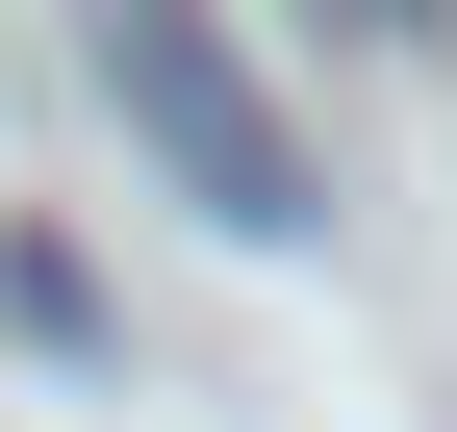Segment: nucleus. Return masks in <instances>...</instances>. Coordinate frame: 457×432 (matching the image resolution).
Instances as JSON below:
<instances>
[{
    "instance_id": "obj_1",
    "label": "nucleus",
    "mask_w": 457,
    "mask_h": 432,
    "mask_svg": "<svg viewBox=\"0 0 457 432\" xmlns=\"http://www.w3.org/2000/svg\"><path fill=\"white\" fill-rule=\"evenodd\" d=\"M102 102L153 128V179H179L204 229H254V254L305 229V153H279V102H254V77H228L204 0H102Z\"/></svg>"
},
{
    "instance_id": "obj_2",
    "label": "nucleus",
    "mask_w": 457,
    "mask_h": 432,
    "mask_svg": "<svg viewBox=\"0 0 457 432\" xmlns=\"http://www.w3.org/2000/svg\"><path fill=\"white\" fill-rule=\"evenodd\" d=\"M330 26H381V51H432V0H330Z\"/></svg>"
}]
</instances>
